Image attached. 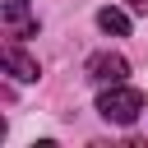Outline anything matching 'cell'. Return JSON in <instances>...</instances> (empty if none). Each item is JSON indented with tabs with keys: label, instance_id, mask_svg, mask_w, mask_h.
<instances>
[{
	"label": "cell",
	"instance_id": "cell-3",
	"mask_svg": "<svg viewBox=\"0 0 148 148\" xmlns=\"http://www.w3.org/2000/svg\"><path fill=\"white\" fill-rule=\"evenodd\" d=\"M125 74H130L125 56H116V51H97V56H88V79H92V83L111 88V83H125Z\"/></svg>",
	"mask_w": 148,
	"mask_h": 148
},
{
	"label": "cell",
	"instance_id": "cell-4",
	"mask_svg": "<svg viewBox=\"0 0 148 148\" xmlns=\"http://www.w3.org/2000/svg\"><path fill=\"white\" fill-rule=\"evenodd\" d=\"M0 65H5V74H14L18 83H32L42 69H37V60L18 46V42H5V51H0Z\"/></svg>",
	"mask_w": 148,
	"mask_h": 148
},
{
	"label": "cell",
	"instance_id": "cell-6",
	"mask_svg": "<svg viewBox=\"0 0 148 148\" xmlns=\"http://www.w3.org/2000/svg\"><path fill=\"white\" fill-rule=\"evenodd\" d=\"M130 9L134 14H148V0H130Z\"/></svg>",
	"mask_w": 148,
	"mask_h": 148
},
{
	"label": "cell",
	"instance_id": "cell-2",
	"mask_svg": "<svg viewBox=\"0 0 148 148\" xmlns=\"http://www.w3.org/2000/svg\"><path fill=\"white\" fill-rule=\"evenodd\" d=\"M0 23H5V37L9 42H23V37H37V9L28 5V0H5V9H0Z\"/></svg>",
	"mask_w": 148,
	"mask_h": 148
},
{
	"label": "cell",
	"instance_id": "cell-1",
	"mask_svg": "<svg viewBox=\"0 0 148 148\" xmlns=\"http://www.w3.org/2000/svg\"><path fill=\"white\" fill-rule=\"evenodd\" d=\"M139 111H143V92L130 88V83H111V88H102V97H97V116L111 120V125H134Z\"/></svg>",
	"mask_w": 148,
	"mask_h": 148
},
{
	"label": "cell",
	"instance_id": "cell-5",
	"mask_svg": "<svg viewBox=\"0 0 148 148\" xmlns=\"http://www.w3.org/2000/svg\"><path fill=\"white\" fill-rule=\"evenodd\" d=\"M97 28L111 32V37H125V32H130V14L116 9V5H106V9H97Z\"/></svg>",
	"mask_w": 148,
	"mask_h": 148
}]
</instances>
